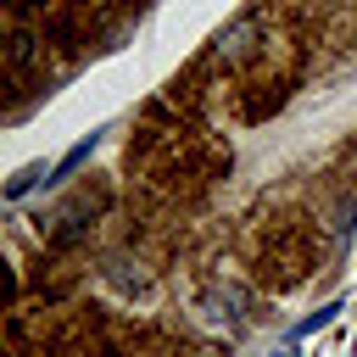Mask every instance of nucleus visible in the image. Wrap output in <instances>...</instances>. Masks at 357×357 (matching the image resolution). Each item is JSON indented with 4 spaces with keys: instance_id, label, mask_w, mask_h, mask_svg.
I'll return each mask as SVG.
<instances>
[{
    "instance_id": "nucleus-2",
    "label": "nucleus",
    "mask_w": 357,
    "mask_h": 357,
    "mask_svg": "<svg viewBox=\"0 0 357 357\" xmlns=\"http://www.w3.org/2000/svg\"><path fill=\"white\" fill-rule=\"evenodd\" d=\"M39 178H50V167H45V162H33V167H22V173H17V178H11V184H6V195H11V201H17V195H28V190H33V184H39Z\"/></svg>"
},
{
    "instance_id": "nucleus-1",
    "label": "nucleus",
    "mask_w": 357,
    "mask_h": 357,
    "mask_svg": "<svg viewBox=\"0 0 357 357\" xmlns=\"http://www.w3.org/2000/svg\"><path fill=\"white\" fill-rule=\"evenodd\" d=\"M95 139H100V134H84V139H78V145H73V151L56 162V178H73V173H78V167L95 156Z\"/></svg>"
},
{
    "instance_id": "nucleus-4",
    "label": "nucleus",
    "mask_w": 357,
    "mask_h": 357,
    "mask_svg": "<svg viewBox=\"0 0 357 357\" xmlns=\"http://www.w3.org/2000/svg\"><path fill=\"white\" fill-rule=\"evenodd\" d=\"M279 357H296V351H279Z\"/></svg>"
},
{
    "instance_id": "nucleus-3",
    "label": "nucleus",
    "mask_w": 357,
    "mask_h": 357,
    "mask_svg": "<svg viewBox=\"0 0 357 357\" xmlns=\"http://www.w3.org/2000/svg\"><path fill=\"white\" fill-rule=\"evenodd\" d=\"M11 6H50V0H11Z\"/></svg>"
}]
</instances>
